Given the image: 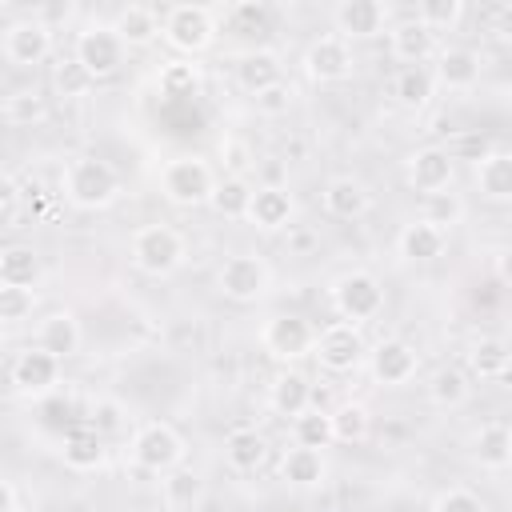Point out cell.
<instances>
[{"label":"cell","mask_w":512,"mask_h":512,"mask_svg":"<svg viewBox=\"0 0 512 512\" xmlns=\"http://www.w3.org/2000/svg\"><path fill=\"white\" fill-rule=\"evenodd\" d=\"M124 192V176L116 172V164L100 160V156H72L60 172V196L80 208V212H100L108 204H116Z\"/></svg>","instance_id":"cell-1"},{"label":"cell","mask_w":512,"mask_h":512,"mask_svg":"<svg viewBox=\"0 0 512 512\" xmlns=\"http://www.w3.org/2000/svg\"><path fill=\"white\" fill-rule=\"evenodd\" d=\"M128 260L140 276H172L188 260V240L172 224H140L128 240Z\"/></svg>","instance_id":"cell-2"},{"label":"cell","mask_w":512,"mask_h":512,"mask_svg":"<svg viewBox=\"0 0 512 512\" xmlns=\"http://www.w3.org/2000/svg\"><path fill=\"white\" fill-rule=\"evenodd\" d=\"M216 180L220 176H216V168L204 156H172L160 168V192L176 208H200V204H208Z\"/></svg>","instance_id":"cell-3"},{"label":"cell","mask_w":512,"mask_h":512,"mask_svg":"<svg viewBox=\"0 0 512 512\" xmlns=\"http://www.w3.org/2000/svg\"><path fill=\"white\" fill-rule=\"evenodd\" d=\"M160 36L168 48H176L184 60H192L216 44V16L204 4H172L160 16Z\"/></svg>","instance_id":"cell-4"},{"label":"cell","mask_w":512,"mask_h":512,"mask_svg":"<svg viewBox=\"0 0 512 512\" xmlns=\"http://www.w3.org/2000/svg\"><path fill=\"white\" fill-rule=\"evenodd\" d=\"M332 296V308L344 324H364V320H376L384 312V284L368 272V268H352V272H340L328 288Z\"/></svg>","instance_id":"cell-5"},{"label":"cell","mask_w":512,"mask_h":512,"mask_svg":"<svg viewBox=\"0 0 512 512\" xmlns=\"http://www.w3.org/2000/svg\"><path fill=\"white\" fill-rule=\"evenodd\" d=\"M184 452H188L184 436H180L172 424H164V420L140 424V428L132 432V444H128L132 464H136L140 472H152V476H164V472L180 468V464H184Z\"/></svg>","instance_id":"cell-6"},{"label":"cell","mask_w":512,"mask_h":512,"mask_svg":"<svg viewBox=\"0 0 512 512\" xmlns=\"http://www.w3.org/2000/svg\"><path fill=\"white\" fill-rule=\"evenodd\" d=\"M124 56H128V48H124L120 36L112 32V24L92 20V24H84V28L76 32V52H72V60L88 72L92 84H96V80H112V76L124 68Z\"/></svg>","instance_id":"cell-7"},{"label":"cell","mask_w":512,"mask_h":512,"mask_svg":"<svg viewBox=\"0 0 512 512\" xmlns=\"http://www.w3.org/2000/svg\"><path fill=\"white\" fill-rule=\"evenodd\" d=\"M272 288V268L252 252H232L216 268V292L232 304H256Z\"/></svg>","instance_id":"cell-8"},{"label":"cell","mask_w":512,"mask_h":512,"mask_svg":"<svg viewBox=\"0 0 512 512\" xmlns=\"http://www.w3.org/2000/svg\"><path fill=\"white\" fill-rule=\"evenodd\" d=\"M364 352H368L364 332H360L356 324H344V320H336V324H328L324 332H316V344H312L316 364H320L324 372H332V376L356 372L360 360H364Z\"/></svg>","instance_id":"cell-9"},{"label":"cell","mask_w":512,"mask_h":512,"mask_svg":"<svg viewBox=\"0 0 512 512\" xmlns=\"http://www.w3.org/2000/svg\"><path fill=\"white\" fill-rule=\"evenodd\" d=\"M260 344L272 360L280 364H292V360H304L312 356V344H316V328L296 316V312H280V316H268V324L260 328Z\"/></svg>","instance_id":"cell-10"},{"label":"cell","mask_w":512,"mask_h":512,"mask_svg":"<svg viewBox=\"0 0 512 512\" xmlns=\"http://www.w3.org/2000/svg\"><path fill=\"white\" fill-rule=\"evenodd\" d=\"M364 356H368V376L380 388H400V384H408L420 372V352L404 336H384Z\"/></svg>","instance_id":"cell-11"},{"label":"cell","mask_w":512,"mask_h":512,"mask_svg":"<svg viewBox=\"0 0 512 512\" xmlns=\"http://www.w3.org/2000/svg\"><path fill=\"white\" fill-rule=\"evenodd\" d=\"M300 68L312 84H344L352 72H356V56H352V44L340 40V36H316L304 56H300Z\"/></svg>","instance_id":"cell-12"},{"label":"cell","mask_w":512,"mask_h":512,"mask_svg":"<svg viewBox=\"0 0 512 512\" xmlns=\"http://www.w3.org/2000/svg\"><path fill=\"white\" fill-rule=\"evenodd\" d=\"M0 52L16 68H36V64H44L52 56V28L40 16H20V20H12L4 28Z\"/></svg>","instance_id":"cell-13"},{"label":"cell","mask_w":512,"mask_h":512,"mask_svg":"<svg viewBox=\"0 0 512 512\" xmlns=\"http://www.w3.org/2000/svg\"><path fill=\"white\" fill-rule=\"evenodd\" d=\"M404 180L412 192L420 196H432V192H448L452 180H456V156L440 144H424L416 152H408L404 160Z\"/></svg>","instance_id":"cell-14"},{"label":"cell","mask_w":512,"mask_h":512,"mask_svg":"<svg viewBox=\"0 0 512 512\" xmlns=\"http://www.w3.org/2000/svg\"><path fill=\"white\" fill-rule=\"evenodd\" d=\"M8 380H12V388H16L20 396L44 400V396H52V392L60 388V360L48 356L44 348L28 344L24 352H16V360H12V368H8Z\"/></svg>","instance_id":"cell-15"},{"label":"cell","mask_w":512,"mask_h":512,"mask_svg":"<svg viewBox=\"0 0 512 512\" xmlns=\"http://www.w3.org/2000/svg\"><path fill=\"white\" fill-rule=\"evenodd\" d=\"M388 24H392V12H388V4H380V0H340L336 8H332V36H340V40H372V36H380V32H388Z\"/></svg>","instance_id":"cell-16"},{"label":"cell","mask_w":512,"mask_h":512,"mask_svg":"<svg viewBox=\"0 0 512 512\" xmlns=\"http://www.w3.org/2000/svg\"><path fill=\"white\" fill-rule=\"evenodd\" d=\"M436 64L428 68L436 88H448V92H472L480 84V72H484V60L476 48H464V44H448V48H436L432 56Z\"/></svg>","instance_id":"cell-17"},{"label":"cell","mask_w":512,"mask_h":512,"mask_svg":"<svg viewBox=\"0 0 512 512\" xmlns=\"http://www.w3.org/2000/svg\"><path fill=\"white\" fill-rule=\"evenodd\" d=\"M292 216H296V200L284 184H256L252 188V200L244 212L248 224H256L260 232H280L292 224Z\"/></svg>","instance_id":"cell-18"},{"label":"cell","mask_w":512,"mask_h":512,"mask_svg":"<svg viewBox=\"0 0 512 512\" xmlns=\"http://www.w3.org/2000/svg\"><path fill=\"white\" fill-rule=\"evenodd\" d=\"M436 36L420 24V20H412V16H404V20H392L388 24V52H392V60H400L404 68H424L432 56H436Z\"/></svg>","instance_id":"cell-19"},{"label":"cell","mask_w":512,"mask_h":512,"mask_svg":"<svg viewBox=\"0 0 512 512\" xmlns=\"http://www.w3.org/2000/svg\"><path fill=\"white\" fill-rule=\"evenodd\" d=\"M80 344H84V332H80L76 312L56 308V312H48V316L36 320V348H44L48 356H56L60 364H64L68 356H76Z\"/></svg>","instance_id":"cell-20"},{"label":"cell","mask_w":512,"mask_h":512,"mask_svg":"<svg viewBox=\"0 0 512 512\" xmlns=\"http://www.w3.org/2000/svg\"><path fill=\"white\" fill-rule=\"evenodd\" d=\"M320 204L332 220H360L372 208V188L356 176H332L320 192Z\"/></svg>","instance_id":"cell-21"},{"label":"cell","mask_w":512,"mask_h":512,"mask_svg":"<svg viewBox=\"0 0 512 512\" xmlns=\"http://www.w3.org/2000/svg\"><path fill=\"white\" fill-rule=\"evenodd\" d=\"M476 188L488 204H508L512 200V152L508 148H488L476 156Z\"/></svg>","instance_id":"cell-22"},{"label":"cell","mask_w":512,"mask_h":512,"mask_svg":"<svg viewBox=\"0 0 512 512\" xmlns=\"http://www.w3.org/2000/svg\"><path fill=\"white\" fill-rule=\"evenodd\" d=\"M472 460L484 468V472H504L512 464V432H508V420H484L480 432L472 436Z\"/></svg>","instance_id":"cell-23"},{"label":"cell","mask_w":512,"mask_h":512,"mask_svg":"<svg viewBox=\"0 0 512 512\" xmlns=\"http://www.w3.org/2000/svg\"><path fill=\"white\" fill-rule=\"evenodd\" d=\"M324 476H328V460H324V452H316V448H300V444L284 448V456H280V480H284L288 488L308 492V488H320Z\"/></svg>","instance_id":"cell-24"},{"label":"cell","mask_w":512,"mask_h":512,"mask_svg":"<svg viewBox=\"0 0 512 512\" xmlns=\"http://www.w3.org/2000/svg\"><path fill=\"white\" fill-rule=\"evenodd\" d=\"M112 32L120 36L124 48H148L160 40V16L148 4H124L112 20Z\"/></svg>","instance_id":"cell-25"},{"label":"cell","mask_w":512,"mask_h":512,"mask_svg":"<svg viewBox=\"0 0 512 512\" xmlns=\"http://www.w3.org/2000/svg\"><path fill=\"white\" fill-rule=\"evenodd\" d=\"M308 404H312V384H308V376L296 372V368H280V372L272 376V384H268V408H272L276 416H300Z\"/></svg>","instance_id":"cell-26"},{"label":"cell","mask_w":512,"mask_h":512,"mask_svg":"<svg viewBox=\"0 0 512 512\" xmlns=\"http://www.w3.org/2000/svg\"><path fill=\"white\" fill-rule=\"evenodd\" d=\"M104 452H108L104 448V436L92 432L88 424H76V428H68L60 436V456H64V464L72 472H96L104 464Z\"/></svg>","instance_id":"cell-27"},{"label":"cell","mask_w":512,"mask_h":512,"mask_svg":"<svg viewBox=\"0 0 512 512\" xmlns=\"http://www.w3.org/2000/svg\"><path fill=\"white\" fill-rule=\"evenodd\" d=\"M444 244H448V236L436 232V228L424 224V220H412V224H404V228L396 232V256L408 260V264H432V260L444 252Z\"/></svg>","instance_id":"cell-28"},{"label":"cell","mask_w":512,"mask_h":512,"mask_svg":"<svg viewBox=\"0 0 512 512\" xmlns=\"http://www.w3.org/2000/svg\"><path fill=\"white\" fill-rule=\"evenodd\" d=\"M264 460H268V440H264V432H256V428H232V432L224 436V464H228L232 472L248 476V472H256Z\"/></svg>","instance_id":"cell-29"},{"label":"cell","mask_w":512,"mask_h":512,"mask_svg":"<svg viewBox=\"0 0 512 512\" xmlns=\"http://www.w3.org/2000/svg\"><path fill=\"white\" fill-rule=\"evenodd\" d=\"M276 80H284V64H280L276 52H268V48H252V52H244V56L236 60V84H240L248 96L264 92V88L276 84Z\"/></svg>","instance_id":"cell-30"},{"label":"cell","mask_w":512,"mask_h":512,"mask_svg":"<svg viewBox=\"0 0 512 512\" xmlns=\"http://www.w3.org/2000/svg\"><path fill=\"white\" fill-rule=\"evenodd\" d=\"M468 396H472V376H468L464 368H456V364H440V368L428 376V400H432L436 408L456 412V408L468 404Z\"/></svg>","instance_id":"cell-31"},{"label":"cell","mask_w":512,"mask_h":512,"mask_svg":"<svg viewBox=\"0 0 512 512\" xmlns=\"http://www.w3.org/2000/svg\"><path fill=\"white\" fill-rule=\"evenodd\" d=\"M468 376L476 380H504L508 376V344L504 336H480L468 344Z\"/></svg>","instance_id":"cell-32"},{"label":"cell","mask_w":512,"mask_h":512,"mask_svg":"<svg viewBox=\"0 0 512 512\" xmlns=\"http://www.w3.org/2000/svg\"><path fill=\"white\" fill-rule=\"evenodd\" d=\"M436 96V80H432V72L428 68H400L396 76H392V100L400 104V108H408V112H420V108H428V100Z\"/></svg>","instance_id":"cell-33"},{"label":"cell","mask_w":512,"mask_h":512,"mask_svg":"<svg viewBox=\"0 0 512 512\" xmlns=\"http://www.w3.org/2000/svg\"><path fill=\"white\" fill-rule=\"evenodd\" d=\"M328 420H332V440L336 444H364L368 432H372V412L360 400H340L328 412Z\"/></svg>","instance_id":"cell-34"},{"label":"cell","mask_w":512,"mask_h":512,"mask_svg":"<svg viewBox=\"0 0 512 512\" xmlns=\"http://www.w3.org/2000/svg\"><path fill=\"white\" fill-rule=\"evenodd\" d=\"M36 280H40V256L28 244L0 248V284H8V288H36Z\"/></svg>","instance_id":"cell-35"},{"label":"cell","mask_w":512,"mask_h":512,"mask_svg":"<svg viewBox=\"0 0 512 512\" xmlns=\"http://www.w3.org/2000/svg\"><path fill=\"white\" fill-rule=\"evenodd\" d=\"M252 188H256V184H252L248 176H224V180H216L208 208H212L216 216H224V220H244L248 200H252Z\"/></svg>","instance_id":"cell-36"},{"label":"cell","mask_w":512,"mask_h":512,"mask_svg":"<svg viewBox=\"0 0 512 512\" xmlns=\"http://www.w3.org/2000/svg\"><path fill=\"white\" fill-rule=\"evenodd\" d=\"M464 216H468V204H464V196L460 192H432V196H424V208H420V220L424 224H432L436 232H452L456 224H464Z\"/></svg>","instance_id":"cell-37"},{"label":"cell","mask_w":512,"mask_h":512,"mask_svg":"<svg viewBox=\"0 0 512 512\" xmlns=\"http://www.w3.org/2000/svg\"><path fill=\"white\" fill-rule=\"evenodd\" d=\"M200 500H204V480L192 468L164 472V504H168V512H196Z\"/></svg>","instance_id":"cell-38"},{"label":"cell","mask_w":512,"mask_h":512,"mask_svg":"<svg viewBox=\"0 0 512 512\" xmlns=\"http://www.w3.org/2000/svg\"><path fill=\"white\" fill-rule=\"evenodd\" d=\"M292 444L316 448V452H324L332 444V420L320 404H308L300 416H292Z\"/></svg>","instance_id":"cell-39"},{"label":"cell","mask_w":512,"mask_h":512,"mask_svg":"<svg viewBox=\"0 0 512 512\" xmlns=\"http://www.w3.org/2000/svg\"><path fill=\"white\" fill-rule=\"evenodd\" d=\"M412 20H420L432 36L436 32H452L460 20H464V0H420Z\"/></svg>","instance_id":"cell-40"},{"label":"cell","mask_w":512,"mask_h":512,"mask_svg":"<svg viewBox=\"0 0 512 512\" xmlns=\"http://www.w3.org/2000/svg\"><path fill=\"white\" fill-rule=\"evenodd\" d=\"M156 80H160V92H164V96H192V92L200 88V64L176 56V60H168V64L160 68Z\"/></svg>","instance_id":"cell-41"},{"label":"cell","mask_w":512,"mask_h":512,"mask_svg":"<svg viewBox=\"0 0 512 512\" xmlns=\"http://www.w3.org/2000/svg\"><path fill=\"white\" fill-rule=\"evenodd\" d=\"M52 88H56L60 100H80V96L92 92V80L76 60H60L56 72H52Z\"/></svg>","instance_id":"cell-42"},{"label":"cell","mask_w":512,"mask_h":512,"mask_svg":"<svg viewBox=\"0 0 512 512\" xmlns=\"http://www.w3.org/2000/svg\"><path fill=\"white\" fill-rule=\"evenodd\" d=\"M36 312V288L0 284V324H24Z\"/></svg>","instance_id":"cell-43"},{"label":"cell","mask_w":512,"mask_h":512,"mask_svg":"<svg viewBox=\"0 0 512 512\" xmlns=\"http://www.w3.org/2000/svg\"><path fill=\"white\" fill-rule=\"evenodd\" d=\"M252 104H256V112H260V116H268V120L288 116V112H292V104H296V88H292L288 80H276V84H268L264 92H256V96H252Z\"/></svg>","instance_id":"cell-44"},{"label":"cell","mask_w":512,"mask_h":512,"mask_svg":"<svg viewBox=\"0 0 512 512\" xmlns=\"http://www.w3.org/2000/svg\"><path fill=\"white\" fill-rule=\"evenodd\" d=\"M128 412H124V404L120 400H112V396H100V400H92V408H88V428L92 432H100V436H112V432H120L128 420H124Z\"/></svg>","instance_id":"cell-45"},{"label":"cell","mask_w":512,"mask_h":512,"mask_svg":"<svg viewBox=\"0 0 512 512\" xmlns=\"http://www.w3.org/2000/svg\"><path fill=\"white\" fill-rule=\"evenodd\" d=\"M428 512H488V504H484V500H480L472 488L452 484V488H440V492L432 496Z\"/></svg>","instance_id":"cell-46"},{"label":"cell","mask_w":512,"mask_h":512,"mask_svg":"<svg viewBox=\"0 0 512 512\" xmlns=\"http://www.w3.org/2000/svg\"><path fill=\"white\" fill-rule=\"evenodd\" d=\"M4 116H8L12 124H32V120H44V116H48V104H44V96H40L36 88H24V92L8 96Z\"/></svg>","instance_id":"cell-47"},{"label":"cell","mask_w":512,"mask_h":512,"mask_svg":"<svg viewBox=\"0 0 512 512\" xmlns=\"http://www.w3.org/2000/svg\"><path fill=\"white\" fill-rule=\"evenodd\" d=\"M220 160L228 164V176H244V172H248V164H252V152H248V144H244V140L224 136V140H220Z\"/></svg>","instance_id":"cell-48"},{"label":"cell","mask_w":512,"mask_h":512,"mask_svg":"<svg viewBox=\"0 0 512 512\" xmlns=\"http://www.w3.org/2000/svg\"><path fill=\"white\" fill-rule=\"evenodd\" d=\"M0 512H16V488L8 480H0Z\"/></svg>","instance_id":"cell-49"},{"label":"cell","mask_w":512,"mask_h":512,"mask_svg":"<svg viewBox=\"0 0 512 512\" xmlns=\"http://www.w3.org/2000/svg\"><path fill=\"white\" fill-rule=\"evenodd\" d=\"M496 280H500V284L508 280V252H504V248L496 252Z\"/></svg>","instance_id":"cell-50"},{"label":"cell","mask_w":512,"mask_h":512,"mask_svg":"<svg viewBox=\"0 0 512 512\" xmlns=\"http://www.w3.org/2000/svg\"><path fill=\"white\" fill-rule=\"evenodd\" d=\"M0 356H4V332H0Z\"/></svg>","instance_id":"cell-51"}]
</instances>
